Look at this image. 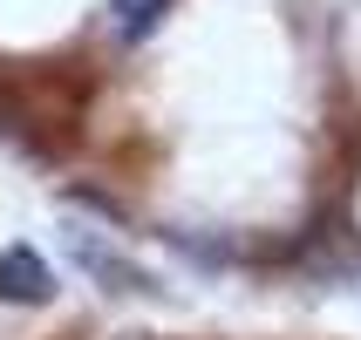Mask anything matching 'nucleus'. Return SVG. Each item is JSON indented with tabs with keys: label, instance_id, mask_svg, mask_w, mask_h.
Here are the masks:
<instances>
[{
	"label": "nucleus",
	"instance_id": "obj_1",
	"mask_svg": "<svg viewBox=\"0 0 361 340\" xmlns=\"http://www.w3.org/2000/svg\"><path fill=\"white\" fill-rule=\"evenodd\" d=\"M0 300H20V306H35V300H48V272H41V259L35 252H0Z\"/></svg>",
	"mask_w": 361,
	"mask_h": 340
},
{
	"label": "nucleus",
	"instance_id": "obj_2",
	"mask_svg": "<svg viewBox=\"0 0 361 340\" xmlns=\"http://www.w3.org/2000/svg\"><path fill=\"white\" fill-rule=\"evenodd\" d=\"M68 245H75V259L89 265V272H96L102 286H109V279H123V286H137V272H130V265H123L116 252H102V245L89 239V232H68Z\"/></svg>",
	"mask_w": 361,
	"mask_h": 340
},
{
	"label": "nucleus",
	"instance_id": "obj_3",
	"mask_svg": "<svg viewBox=\"0 0 361 340\" xmlns=\"http://www.w3.org/2000/svg\"><path fill=\"white\" fill-rule=\"evenodd\" d=\"M164 0H116V14H123V34H143L150 20H157Z\"/></svg>",
	"mask_w": 361,
	"mask_h": 340
}]
</instances>
